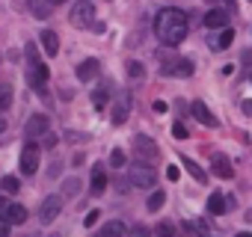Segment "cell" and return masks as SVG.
Segmentation results:
<instances>
[{
    "instance_id": "cell-37",
    "label": "cell",
    "mask_w": 252,
    "mask_h": 237,
    "mask_svg": "<svg viewBox=\"0 0 252 237\" xmlns=\"http://www.w3.org/2000/svg\"><path fill=\"white\" fill-rule=\"evenodd\" d=\"M155 113H166V104L163 101H155Z\"/></svg>"
},
{
    "instance_id": "cell-44",
    "label": "cell",
    "mask_w": 252,
    "mask_h": 237,
    "mask_svg": "<svg viewBox=\"0 0 252 237\" xmlns=\"http://www.w3.org/2000/svg\"><path fill=\"white\" fill-rule=\"evenodd\" d=\"M208 3H217V0H208Z\"/></svg>"
},
{
    "instance_id": "cell-3",
    "label": "cell",
    "mask_w": 252,
    "mask_h": 237,
    "mask_svg": "<svg viewBox=\"0 0 252 237\" xmlns=\"http://www.w3.org/2000/svg\"><path fill=\"white\" fill-rule=\"evenodd\" d=\"M131 184L134 187H155L158 184V169H152L149 163H143V160H137L134 163V169H131Z\"/></svg>"
},
{
    "instance_id": "cell-25",
    "label": "cell",
    "mask_w": 252,
    "mask_h": 237,
    "mask_svg": "<svg viewBox=\"0 0 252 237\" xmlns=\"http://www.w3.org/2000/svg\"><path fill=\"white\" fill-rule=\"evenodd\" d=\"M92 104H95V110H104V104H107V89H95Z\"/></svg>"
},
{
    "instance_id": "cell-35",
    "label": "cell",
    "mask_w": 252,
    "mask_h": 237,
    "mask_svg": "<svg viewBox=\"0 0 252 237\" xmlns=\"http://www.w3.org/2000/svg\"><path fill=\"white\" fill-rule=\"evenodd\" d=\"M178 175H181L178 166H166V178H169V181H178Z\"/></svg>"
},
{
    "instance_id": "cell-6",
    "label": "cell",
    "mask_w": 252,
    "mask_h": 237,
    "mask_svg": "<svg viewBox=\"0 0 252 237\" xmlns=\"http://www.w3.org/2000/svg\"><path fill=\"white\" fill-rule=\"evenodd\" d=\"M24 134H27V140H36V137L51 134V122H48V116H42V113L30 116V118H27V125H24Z\"/></svg>"
},
{
    "instance_id": "cell-16",
    "label": "cell",
    "mask_w": 252,
    "mask_h": 237,
    "mask_svg": "<svg viewBox=\"0 0 252 237\" xmlns=\"http://www.w3.org/2000/svg\"><path fill=\"white\" fill-rule=\"evenodd\" d=\"M42 48L48 57H57L60 54V36L54 30H42Z\"/></svg>"
},
{
    "instance_id": "cell-20",
    "label": "cell",
    "mask_w": 252,
    "mask_h": 237,
    "mask_svg": "<svg viewBox=\"0 0 252 237\" xmlns=\"http://www.w3.org/2000/svg\"><path fill=\"white\" fill-rule=\"evenodd\" d=\"M184 166H187V172H190V175H193V178H196L199 184H205V181H208V175H205V169H202V166H199L196 160H184Z\"/></svg>"
},
{
    "instance_id": "cell-26",
    "label": "cell",
    "mask_w": 252,
    "mask_h": 237,
    "mask_svg": "<svg viewBox=\"0 0 252 237\" xmlns=\"http://www.w3.org/2000/svg\"><path fill=\"white\" fill-rule=\"evenodd\" d=\"M77 190H80V181H77V178H68V181L63 184V193H65V196H77Z\"/></svg>"
},
{
    "instance_id": "cell-4",
    "label": "cell",
    "mask_w": 252,
    "mask_h": 237,
    "mask_svg": "<svg viewBox=\"0 0 252 237\" xmlns=\"http://www.w3.org/2000/svg\"><path fill=\"white\" fill-rule=\"evenodd\" d=\"M68 18H71L74 27H92V21H95V3H89V0H80V3L71 6Z\"/></svg>"
},
{
    "instance_id": "cell-17",
    "label": "cell",
    "mask_w": 252,
    "mask_h": 237,
    "mask_svg": "<svg viewBox=\"0 0 252 237\" xmlns=\"http://www.w3.org/2000/svg\"><path fill=\"white\" fill-rule=\"evenodd\" d=\"M98 68H101L98 59H83V62L77 65V77H80L83 83H89L92 77H98Z\"/></svg>"
},
{
    "instance_id": "cell-42",
    "label": "cell",
    "mask_w": 252,
    "mask_h": 237,
    "mask_svg": "<svg viewBox=\"0 0 252 237\" xmlns=\"http://www.w3.org/2000/svg\"><path fill=\"white\" fill-rule=\"evenodd\" d=\"M225 6H234V0H225Z\"/></svg>"
},
{
    "instance_id": "cell-27",
    "label": "cell",
    "mask_w": 252,
    "mask_h": 237,
    "mask_svg": "<svg viewBox=\"0 0 252 237\" xmlns=\"http://www.w3.org/2000/svg\"><path fill=\"white\" fill-rule=\"evenodd\" d=\"M143 74H146V68H143L137 59H131V62H128V77H143Z\"/></svg>"
},
{
    "instance_id": "cell-11",
    "label": "cell",
    "mask_w": 252,
    "mask_h": 237,
    "mask_svg": "<svg viewBox=\"0 0 252 237\" xmlns=\"http://www.w3.org/2000/svg\"><path fill=\"white\" fill-rule=\"evenodd\" d=\"M211 169H214V175H217V178H222V181H228V178L234 175L231 160H228L225 154H214V157H211Z\"/></svg>"
},
{
    "instance_id": "cell-28",
    "label": "cell",
    "mask_w": 252,
    "mask_h": 237,
    "mask_svg": "<svg viewBox=\"0 0 252 237\" xmlns=\"http://www.w3.org/2000/svg\"><path fill=\"white\" fill-rule=\"evenodd\" d=\"M110 163H113L116 169H119V166H125V151H119V148H113V151H110Z\"/></svg>"
},
{
    "instance_id": "cell-41",
    "label": "cell",
    "mask_w": 252,
    "mask_h": 237,
    "mask_svg": "<svg viewBox=\"0 0 252 237\" xmlns=\"http://www.w3.org/2000/svg\"><path fill=\"white\" fill-rule=\"evenodd\" d=\"M3 128H6V122H3V118H0V134H3Z\"/></svg>"
},
{
    "instance_id": "cell-24",
    "label": "cell",
    "mask_w": 252,
    "mask_h": 237,
    "mask_svg": "<svg viewBox=\"0 0 252 237\" xmlns=\"http://www.w3.org/2000/svg\"><path fill=\"white\" fill-rule=\"evenodd\" d=\"M163 202H166V193H152L149 202H146V207H149V210H160Z\"/></svg>"
},
{
    "instance_id": "cell-14",
    "label": "cell",
    "mask_w": 252,
    "mask_h": 237,
    "mask_svg": "<svg viewBox=\"0 0 252 237\" xmlns=\"http://www.w3.org/2000/svg\"><path fill=\"white\" fill-rule=\"evenodd\" d=\"M3 219H6L9 225H24V222H27V207H24V205H9V207L3 210Z\"/></svg>"
},
{
    "instance_id": "cell-19",
    "label": "cell",
    "mask_w": 252,
    "mask_h": 237,
    "mask_svg": "<svg viewBox=\"0 0 252 237\" xmlns=\"http://www.w3.org/2000/svg\"><path fill=\"white\" fill-rule=\"evenodd\" d=\"M98 237H125V222H119V219H110L104 228H101V234Z\"/></svg>"
},
{
    "instance_id": "cell-39",
    "label": "cell",
    "mask_w": 252,
    "mask_h": 237,
    "mask_svg": "<svg viewBox=\"0 0 252 237\" xmlns=\"http://www.w3.org/2000/svg\"><path fill=\"white\" fill-rule=\"evenodd\" d=\"M6 207H9V202H6V199H3V196H0V213H3V210H6Z\"/></svg>"
},
{
    "instance_id": "cell-34",
    "label": "cell",
    "mask_w": 252,
    "mask_h": 237,
    "mask_svg": "<svg viewBox=\"0 0 252 237\" xmlns=\"http://www.w3.org/2000/svg\"><path fill=\"white\" fill-rule=\"evenodd\" d=\"M9 228H12V225H9L3 216H0V237H9Z\"/></svg>"
},
{
    "instance_id": "cell-30",
    "label": "cell",
    "mask_w": 252,
    "mask_h": 237,
    "mask_svg": "<svg viewBox=\"0 0 252 237\" xmlns=\"http://www.w3.org/2000/svg\"><path fill=\"white\" fill-rule=\"evenodd\" d=\"M24 51H27V59H30V65H33V62H42V59H39V51H36V45H33V42H30Z\"/></svg>"
},
{
    "instance_id": "cell-38",
    "label": "cell",
    "mask_w": 252,
    "mask_h": 237,
    "mask_svg": "<svg viewBox=\"0 0 252 237\" xmlns=\"http://www.w3.org/2000/svg\"><path fill=\"white\" fill-rule=\"evenodd\" d=\"M240 110H243L246 116H252V101H243V107H240Z\"/></svg>"
},
{
    "instance_id": "cell-15",
    "label": "cell",
    "mask_w": 252,
    "mask_h": 237,
    "mask_svg": "<svg viewBox=\"0 0 252 237\" xmlns=\"http://www.w3.org/2000/svg\"><path fill=\"white\" fill-rule=\"evenodd\" d=\"M104 190H107V172H104V166H92V196H104Z\"/></svg>"
},
{
    "instance_id": "cell-8",
    "label": "cell",
    "mask_w": 252,
    "mask_h": 237,
    "mask_svg": "<svg viewBox=\"0 0 252 237\" xmlns=\"http://www.w3.org/2000/svg\"><path fill=\"white\" fill-rule=\"evenodd\" d=\"M60 210H63V199H60V196H48V199L42 202V207H39L42 225H51V222L60 216Z\"/></svg>"
},
{
    "instance_id": "cell-2",
    "label": "cell",
    "mask_w": 252,
    "mask_h": 237,
    "mask_svg": "<svg viewBox=\"0 0 252 237\" xmlns=\"http://www.w3.org/2000/svg\"><path fill=\"white\" fill-rule=\"evenodd\" d=\"M160 74H166V77H190L193 62L184 59V57H166V59H160Z\"/></svg>"
},
{
    "instance_id": "cell-12",
    "label": "cell",
    "mask_w": 252,
    "mask_h": 237,
    "mask_svg": "<svg viewBox=\"0 0 252 237\" xmlns=\"http://www.w3.org/2000/svg\"><path fill=\"white\" fill-rule=\"evenodd\" d=\"M190 110H193V116L199 118V122H202L205 128H217V125H220V122H217V116H214V113H211L202 101H193V107H190Z\"/></svg>"
},
{
    "instance_id": "cell-40",
    "label": "cell",
    "mask_w": 252,
    "mask_h": 237,
    "mask_svg": "<svg viewBox=\"0 0 252 237\" xmlns=\"http://www.w3.org/2000/svg\"><path fill=\"white\" fill-rule=\"evenodd\" d=\"M48 3H68V0H48Z\"/></svg>"
},
{
    "instance_id": "cell-10",
    "label": "cell",
    "mask_w": 252,
    "mask_h": 237,
    "mask_svg": "<svg viewBox=\"0 0 252 237\" xmlns=\"http://www.w3.org/2000/svg\"><path fill=\"white\" fill-rule=\"evenodd\" d=\"M134 148H137V157H143V160H158V146H155V140L152 137H146V134H140L137 140H134Z\"/></svg>"
},
{
    "instance_id": "cell-21",
    "label": "cell",
    "mask_w": 252,
    "mask_h": 237,
    "mask_svg": "<svg viewBox=\"0 0 252 237\" xmlns=\"http://www.w3.org/2000/svg\"><path fill=\"white\" fill-rule=\"evenodd\" d=\"M18 178L15 175H3V178H0V190H3V193H18Z\"/></svg>"
},
{
    "instance_id": "cell-36",
    "label": "cell",
    "mask_w": 252,
    "mask_h": 237,
    "mask_svg": "<svg viewBox=\"0 0 252 237\" xmlns=\"http://www.w3.org/2000/svg\"><path fill=\"white\" fill-rule=\"evenodd\" d=\"M57 146V137L54 134H45V148H54Z\"/></svg>"
},
{
    "instance_id": "cell-43",
    "label": "cell",
    "mask_w": 252,
    "mask_h": 237,
    "mask_svg": "<svg viewBox=\"0 0 252 237\" xmlns=\"http://www.w3.org/2000/svg\"><path fill=\"white\" fill-rule=\"evenodd\" d=\"M237 237H252V234H237Z\"/></svg>"
},
{
    "instance_id": "cell-1",
    "label": "cell",
    "mask_w": 252,
    "mask_h": 237,
    "mask_svg": "<svg viewBox=\"0 0 252 237\" xmlns=\"http://www.w3.org/2000/svg\"><path fill=\"white\" fill-rule=\"evenodd\" d=\"M190 21H187V15L181 12V9H175V6H166V9H160L158 15H155V33H158V39L163 42V45H169V48H175V45H181L184 39H187V27Z\"/></svg>"
},
{
    "instance_id": "cell-18",
    "label": "cell",
    "mask_w": 252,
    "mask_h": 237,
    "mask_svg": "<svg viewBox=\"0 0 252 237\" xmlns=\"http://www.w3.org/2000/svg\"><path fill=\"white\" fill-rule=\"evenodd\" d=\"M225 207H228L225 196H222V193H211V199H208V210H211L214 216H220V213H225Z\"/></svg>"
},
{
    "instance_id": "cell-33",
    "label": "cell",
    "mask_w": 252,
    "mask_h": 237,
    "mask_svg": "<svg viewBox=\"0 0 252 237\" xmlns=\"http://www.w3.org/2000/svg\"><path fill=\"white\" fill-rule=\"evenodd\" d=\"M98 216H101L98 210H89V213H86V219H83V225H86V228H92V225L98 222Z\"/></svg>"
},
{
    "instance_id": "cell-23",
    "label": "cell",
    "mask_w": 252,
    "mask_h": 237,
    "mask_svg": "<svg viewBox=\"0 0 252 237\" xmlns=\"http://www.w3.org/2000/svg\"><path fill=\"white\" fill-rule=\"evenodd\" d=\"M231 42H234V30H231V27H225V30H222L220 36H217V48L222 51V48H228Z\"/></svg>"
},
{
    "instance_id": "cell-7",
    "label": "cell",
    "mask_w": 252,
    "mask_h": 237,
    "mask_svg": "<svg viewBox=\"0 0 252 237\" xmlns=\"http://www.w3.org/2000/svg\"><path fill=\"white\" fill-rule=\"evenodd\" d=\"M36 169H39V146L30 140L24 146V151H21V172L24 175H36Z\"/></svg>"
},
{
    "instance_id": "cell-22",
    "label": "cell",
    "mask_w": 252,
    "mask_h": 237,
    "mask_svg": "<svg viewBox=\"0 0 252 237\" xmlns=\"http://www.w3.org/2000/svg\"><path fill=\"white\" fill-rule=\"evenodd\" d=\"M12 104V86L9 83H0V110H6Z\"/></svg>"
},
{
    "instance_id": "cell-9",
    "label": "cell",
    "mask_w": 252,
    "mask_h": 237,
    "mask_svg": "<svg viewBox=\"0 0 252 237\" xmlns=\"http://www.w3.org/2000/svg\"><path fill=\"white\" fill-rule=\"evenodd\" d=\"M48 77H51L48 65H45V62H33V65H30V74H27V83H30L33 89L45 92V83H48Z\"/></svg>"
},
{
    "instance_id": "cell-13",
    "label": "cell",
    "mask_w": 252,
    "mask_h": 237,
    "mask_svg": "<svg viewBox=\"0 0 252 237\" xmlns=\"http://www.w3.org/2000/svg\"><path fill=\"white\" fill-rule=\"evenodd\" d=\"M205 27H211V30H225V27H228V12H225V9H211V12L205 15Z\"/></svg>"
},
{
    "instance_id": "cell-32",
    "label": "cell",
    "mask_w": 252,
    "mask_h": 237,
    "mask_svg": "<svg viewBox=\"0 0 252 237\" xmlns=\"http://www.w3.org/2000/svg\"><path fill=\"white\" fill-rule=\"evenodd\" d=\"M128 237H152V234H149V228H146V225H134V228L128 231Z\"/></svg>"
},
{
    "instance_id": "cell-31",
    "label": "cell",
    "mask_w": 252,
    "mask_h": 237,
    "mask_svg": "<svg viewBox=\"0 0 252 237\" xmlns=\"http://www.w3.org/2000/svg\"><path fill=\"white\" fill-rule=\"evenodd\" d=\"M172 137H175V140H184V137H187V125L175 122V125H172Z\"/></svg>"
},
{
    "instance_id": "cell-29",
    "label": "cell",
    "mask_w": 252,
    "mask_h": 237,
    "mask_svg": "<svg viewBox=\"0 0 252 237\" xmlns=\"http://www.w3.org/2000/svg\"><path fill=\"white\" fill-rule=\"evenodd\" d=\"M175 234V225L172 222H160L158 225V237H172Z\"/></svg>"
},
{
    "instance_id": "cell-5",
    "label": "cell",
    "mask_w": 252,
    "mask_h": 237,
    "mask_svg": "<svg viewBox=\"0 0 252 237\" xmlns=\"http://www.w3.org/2000/svg\"><path fill=\"white\" fill-rule=\"evenodd\" d=\"M131 107H134V95H131L128 89H125V92H119V98H116V107H113V125H116V128L128 122Z\"/></svg>"
}]
</instances>
